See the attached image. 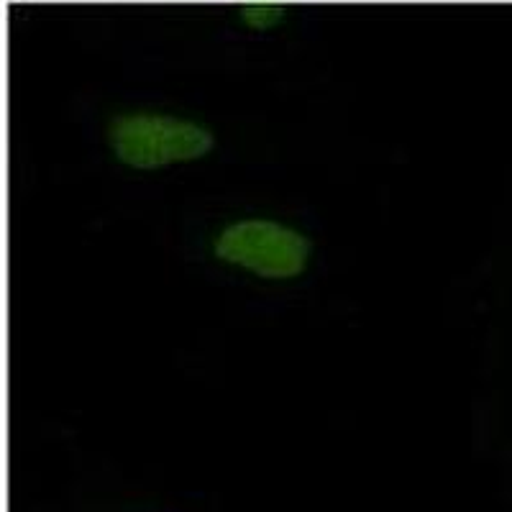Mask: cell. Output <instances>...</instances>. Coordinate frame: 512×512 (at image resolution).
<instances>
[{"mask_svg":"<svg viewBox=\"0 0 512 512\" xmlns=\"http://www.w3.org/2000/svg\"><path fill=\"white\" fill-rule=\"evenodd\" d=\"M108 146L123 167L154 172L208 157L216 149V134L192 118L134 111L111 118Z\"/></svg>","mask_w":512,"mask_h":512,"instance_id":"obj_1","label":"cell"},{"mask_svg":"<svg viewBox=\"0 0 512 512\" xmlns=\"http://www.w3.org/2000/svg\"><path fill=\"white\" fill-rule=\"evenodd\" d=\"M218 262L256 274L259 280H295L308 269L313 241L269 218H246L223 228L213 241Z\"/></svg>","mask_w":512,"mask_h":512,"instance_id":"obj_2","label":"cell"},{"mask_svg":"<svg viewBox=\"0 0 512 512\" xmlns=\"http://www.w3.org/2000/svg\"><path fill=\"white\" fill-rule=\"evenodd\" d=\"M239 16L249 29L269 31L282 24V18L287 16V8L272 6V3H249V6L241 8Z\"/></svg>","mask_w":512,"mask_h":512,"instance_id":"obj_3","label":"cell"}]
</instances>
